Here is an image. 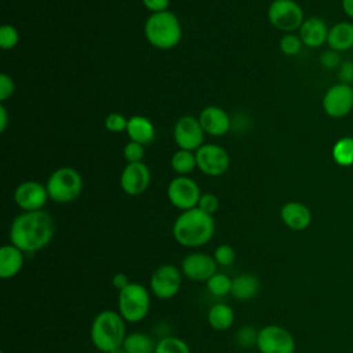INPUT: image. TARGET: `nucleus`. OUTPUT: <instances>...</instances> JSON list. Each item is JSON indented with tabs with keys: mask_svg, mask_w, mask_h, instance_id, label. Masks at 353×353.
I'll list each match as a JSON object with an SVG mask.
<instances>
[{
	"mask_svg": "<svg viewBox=\"0 0 353 353\" xmlns=\"http://www.w3.org/2000/svg\"><path fill=\"white\" fill-rule=\"evenodd\" d=\"M55 233L52 216L44 211H23L10 226V241L23 252H36L50 244Z\"/></svg>",
	"mask_w": 353,
	"mask_h": 353,
	"instance_id": "f257e3e1",
	"label": "nucleus"
},
{
	"mask_svg": "<svg viewBox=\"0 0 353 353\" xmlns=\"http://www.w3.org/2000/svg\"><path fill=\"white\" fill-rule=\"evenodd\" d=\"M215 222L211 214L204 212L199 207L182 211L172 225V236L175 241L188 248L205 245L214 236Z\"/></svg>",
	"mask_w": 353,
	"mask_h": 353,
	"instance_id": "f03ea898",
	"label": "nucleus"
},
{
	"mask_svg": "<svg viewBox=\"0 0 353 353\" xmlns=\"http://www.w3.org/2000/svg\"><path fill=\"white\" fill-rule=\"evenodd\" d=\"M125 336V320L119 312L102 310L94 317L90 328V338L98 350L109 353L110 350L123 346Z\"/></svg>",
	"mask_w": 353,
	"mask_h": 353,
	"instance_id": "7ed1b4c3",
	"label": "nucleus"
},
{
	"mask_svg": "<svg viewBox=\"0 0 353 353\" xmlns=\"http://www.w3.org/2000/svg\"><path fill=\"white\" fill-rule=\"evenodd\" d=\"M145 36L153 47L170 50L175 47L182 37L181 23L176 15L168 10L154 12L145 22Z\"/></svg>",
	"mask_w": 353,
	"mask_h": 353,
	"instance_id": "20e7f679",
	"label": "nucleus"
},
{
	"mask_svg": "<svg viewBox=\"0 0 353 353\" xmlns=\"http://www.w3.org/2000/svg\"><path fill=\"white\" fill-rule=\"evenodd\" d=\"M117 312L127 323L142 321L150 309V294L139 283H130L119 291Z\"/></svg>",
	"mask_w": 353,
	"mask_h": 353,
	"instance_id": "39448f33",
	"label": "nucleus"
},
{
	"mask_svg": "<svg viewBox=\"0 0 353 353\" xmlns=\"http://www.w3.org/2000/svg\"><path fill=\"white\" fill-rule=\"evenodd\" d=\"M48 197L55 203H70L79 197L83 189V179L77 170L61 167L55 170L46 183Z\"/></svg>",
	"mask_w": 353,
	"mask_h": 353,
	"instance_id": "423d86ee",
	"label": "nucleus"
},
{
	"mask_svg": "<svg viewBox=\"0 0 353 353\" xmlns=\"http://www.w3.org/2000/svg\"><path fill=\"white\" fill-rule=\"evenodd\" d=\"M269 22L279 30L294 33L303 23V11L295 0H273L268 8Z\"/></svg>",
	"mask_w": 353,
	"mask_h": 353,
	"instance_id": "0eeeda50",
	"label": "nucleus"
},
{
	"mask_svg": "<svg viewBox=\"0 0 353 353\" xmlns=\"http://www.w3.org/2000/svg\"><path fill=\"white\" fill-rule=\"evenodd\" d=\"M295 346L292 334L281 325L269 324L258 330L255 347L259 353H294Z\"/></svg>",
	"mask_w": 353,
	"mask_h": 353,
	"instance_id": "6e6552de",
	"label": "nucleus"
},
{
	"mask_svg": "<svg viewBox=\"0 0 353 353\" xmlns=\"http://www.w3.org/2000/svg\"><path fill=\"white\" fill-rule=\"evenodd\" d=\"M182 276L176 266L171 263L160 265L150 276L149 287L152 294L159 299L174 298L181 288Z\"/></svg>",
	"mask_w": 353,
	"mask_h": 353,
	"instance_id": "1a4fd4ad",
	"label": "nucleus"
},
{
	"mask_svg": "<svg viewBox=\"0 0 353 353\" xmlns=\"http://www.w3.org/2000/svg\"><path fill=\"white\" fill-rule=\"evenodd\" d=\"M167 196L174 207L186 211L197 207L201 193L199 185L192 178L179 175L168 183Z\"/></svg>",
	"mask_w": 353,
	"mask_h": 353,
	"instance_id": "9d476101",
	"label": "nucleus"
},
{
	"mask_svg": "<svg viewBox=\"0 0 353 353\" xmlns=\"http://www.w3.org/2000/svg\"><path fill=\"white\" fill-rule=\"evenodd\" d=\"M196 163L199 170L210 176H219L229 168L230 159L228 152L215 143L201 145L196 150Z\"/></svg>",
	"mask_w": 353,
	"mask_h": 353,
	"instance_id": "9b49d317",
	"label": "nucleus"
},
{
	"mask_svg": "<svg viewBox=\"0 0 353 353\" xmlns=\"http://www.w3.org/2000/svg\"><path fill=\"white\" fill-rule=\"evenodd\" d=\"M323 109L334 119L347 116L353 109V87L345 83L330 87L323 97Z\"/></svg>",
	"mask_w": 353,
	"mask_h": 353,
	"instance_id": "f8f14e48",
	"label": "nucleus"
},
{
	"mask_svg": "<svg viewBox=\"0 0 353 353\" xmlns=\"http://www.w3.org/2000/svg\"><path fill=\"white\" fill-rule=\"evenodd\" d=\"M174 139L181 149L197 150L204 141V130L194 116H182L174 125Z\"/></svg>",
	"mask_w": 353,
	"mask_h": 353,
	"instance_id": "ddd939ff",
	"label": "nucleus"
},
{
	"mask_svg": "<svg viewBox=\"0 0 353 353\" xmlns=\"http://www.w3.org/2000/svg\"><path fill=\"white\" fill-rule=\"evenodd\" d=\"M48 199L47 188L37 181H25L14 192V200L23 211L43 210Z\"/></svg>",
	"mask_w": 353,
	"mask_h": 353,
	"instance_id": "4468645a",
	"label": "nucleus"
},
{
	"mask_svg": "<svg viewBox=\"0 0 353 353\" xmlns=\"http://www.w3.org/2000/svg\"><path fill=\"white\" fill-rule=\"evenodd\" d=\"M218 263L214 256L205 252H192L186 255L181 262V270L183 276L194 281H207L216 273Z\"/></svg>",
	"mask_w": 353,
	"mask_h": 353,
	"instance_id": "2eb2a0df",
	"label": "nucleus"
},
{
	"mask_svg": "<svg viewBox=\"0 0 353 353\" xmlns=\"http://www.w3.org/2000/svg\"><path fill=\"white\" fill-rule=\"evenodd\" d=\"M150 183V171L142 161L128 163L120 176V186L128 196L142 194Z\"/></svg>",
	"mask_w": 353,
	"mask_h": 353,
	"instance_id": "dca6fc26",
	"label": "nucleus"
},
{
	"mask_svg": "<svg viewBox=\"0 0 353 353\" xmlns=\"http://www.w3.org/2000/svg\"><path fill=\"white\" fill-rule=\"evenodd\" d=\"M280 218L283 223L291 230H305L312 223L310 210L299 201H288L280 210Z\"/></svg>",
	"mask_w": 353,
	"mask_h": 353,
	"instance_id": "f3484780",
	"label": "nucleus"
},
{
	"mask_svg": "<svg viewBox=\"0 0 353 353\" xmlns=\"http://www.w3.org/2000/svg\"><path fill=\"white\" fill-rule=\"evenodd\" d=\"M199 121H200L204 132L214 135V137L223 135L230 128L229 114L218 106L204 108L199 116Z\"/></svg>",
	"mask_w": 353,
	"mask_h": 353,
	"instance_id": "a211bd4d",
	"label": "nucleus"
},
{
	"mask_svg": "<svg viewBox=\"0 0 353 353\" xmlns=\"http://www.w3.org/2000/svg\"><path fill=\"white\" fill-rule=\"evenodd\" d=\"M328 30L330 28L327 23L319 18V17H310L303 21V23L299 28V37L302 43L307 47L316 48L327 43L328 39Z\"/></svg>",
	"mask_w": 353,
	"mask_h": 353,
	"instance_id": "6ab92c4d",
	"label": "nucleus"
},
{
	"mask_svg": "<svg viewBox=\"0 0 353 353\" xmlns=\"http://www.w3.org/2000/svg\"><path fill=\"white\" fill-rule=\"evenodd\" d=\"M23 251L14 244H4L0 248V277L3 280L15 277L23 268Z\"/></svg>",
	"mask_w": 353,
	"mask_h": 353,
	"instance_id": "aec40b11",
	"label": "nucleus"
},
{
	"mask_svg": "<svg viewBox=\"0 0 353 353\" xmlns=\"http://www.w3.org/2000/svg\"><path fill=\"white\" fill-rule=\"evenodd\" d=\"M327 44L336 52L350 50L353 47V23L342 21L332 25L328 30Z\"/></svg>",
	"mask_w": 353,
	"mask_h": 353,
	"instance_id": "412c9836",
	"label": "nucleus"
},
{
	"mask_svg": "<svg viewBox=\"0 0 353 353\" xmlns=\"http://www.w3.org/2000/svg\"><path fill=\"white\" fill-rule=\"evenodd\" d=\"M259 292V279L251 273H241L232 279L230 294L237 301H251Z\"/></svg>",
	"mask_w": 353,
	"mask_h": 353,
	"instance_id": "4be33fe9",
	"label": "nucleus"
},
{
	"mask_svg": "<svg viewBox=\"0 0 353 353\" xmlns=\"http://www.w3.org/2000/svg\"><path fill=\"white\" fill-rule=\"evenodd\" d=\"M127 134L130 141L138 142L141 145H148L154 139V125L145 116H132L127 123Z\"/></svg>",
	"mask_w": 353,
	"mask_h": 353,
	"instance_id": "5701e85b",
	"label": "nucleus"
},
{
	"mask_svg": "<svg viewBox=\"0 0 353 353\" xmlns=\"http://www.w3.org/2000/svg\"><path fill=\"white\" fill-rule=\"evenodd\" d=\"M207 320L214 330L225 331L232 327L234 321V312L228 303L218 302L210 307L207 313Z\"/></svg>",
	"mask_w": 353,
	"mask_h": 353,
	"instance_id": "b1692460",
	"label": "nucleus"
},
{
	"mask_svg": "<svg viewBox=\"0 0 353 353\" xmlns=\"http://www.w3.org/2000/svg\"><path fill=\"white\" fill-rule=\"evenodd\" d=\"M123 347L127 353H154L156 342L145 332H132L125 336Z\"/></svg>",
	"mask_w": 353,
	"mask_h": 353,
	"instance_id": "393cba45",
	"label": "nucleus"
},
{
	"mask_svg": "<svg viewBox=\"0 0 353 353\" xmlns=\"http://www.w3.org/2000/svg\"><path fill=\"white\" fill-rule=\"evenodd\" d=\"M334 161L341 167L353 165V138L342 137L339 138L331 150Z\"/></svg>",
	"mask_w": 353,
	"mask_h": 353,
	"instance_id": "a878e982",
	"label": "nucleus"
},
{
	"mask_svg": "<svg viewBox=\"0 0 353 353\" xmlns=\"http://www.w3.org/2000/svg\"><path fill=\"white\" fill-rule=\"evenodd\" d=\"M171 167L176 174L188 175L194 170V167H197L196 154L190 150L179 149L171 157Z\"/></svg>",
	"mask_w": 353,
	"mask_h": 353,
	"instance_id": "bb28decb",
	"label": "nucleus"
},
{
	"mask_svg": "<svg viewBox=\"0 0 353 353\" xmlns=\"http://www.w3.org/2000/svg\"><path fill=\"white\" fill-rule=\"evenodd\" d=\"M154 353H190V347L183 339L167 335L156 342Z\"/></svg>",
	"mask_w": 353,
	"mask_h": 353,
	"instance_id": "cd10ccee",
	"label": "nucleus"
},
{
	"mask_svg": "<svg viewBox=\"0 0 353 353\" xmlns=\"http://www.w3.org/2000/svg\"><path fill=\"white\" fill-rule=\"evenodd\" d=\"M207 291L214 296H225L230 294L232 279L225 273H215L205 281Z\"/></svg>",
	"mask_w": 353,
	"mask_h": 353,
	"instance_id": "c85d7f7f",
	"label": "nucleus"
},
{
	"mask_svg": "<svg viewBox=\"0 0 353 353\" xmlns=\"http://www.w3.org/2000/svg\"><path fill=\"white\" fill-rule=\"evenodd\" d=\"M256 336H258V330H255L251 325H244L239 328L236 334V343L240 347H252L256 346Z\"/></svg>",
	"mask_w": 353,
	"mask_h": 353,
	"instance_id": "c756f323",
	"label": "nucleus"
},
{
	"mask_svg": "<svg viewBox=\"0 0 353 353\" xmlns=\"http://www.w3.org/2000/svg\"><path fill=\"white\" fill-rule=\"evenodd\" d=\"M302 40L294 33H285L280 40V50L285 55H296L302 48Z\"/></svg>",
	"mask_w": 353,
	"mask_h": 353,
	"instance_id": "7c9ffc66",
	"label": "nucleus"
},
{
	"mask_svg": "<svg viewBox=\"0 0 353 353\" xmlns=\"http://www.w3.org/2000/svg\"><path fill=\"white\" fill-rule=\"evenodd\" d=\"M18 40H19L18 30L12 25L6 23L0 28V47L3 50L14 48L18 44Z\"/></svg>",
	"mask_w": 353,
	"mask_h": 353,
	"instance_id": "2f4dec72",
	"label": "nucleus"
},
{
	"mask_svg": "<svg viewBox=\"0 0 353 353\" xmlns=\"http://www.w3.org/2000/svg\"><path fill=\"white\" fill-rule=\"evenodd\" d=\"M212 256L219 266H229L236 259V251L229 244H221L215 248Z\"/></svg>",
	"mask_w": 353,
	"mask_h": 353,
	"instance_id": "473e14b6",
	"label": "nucleus"
},
{
	"mask_svg": "<svg viewBox=\"0 0 353 353\" xmlns=\"http://www.w3.org/2000/svg\"><path fill=\"white\" fill-rule=\"evenodd\" d=\"M128 120L121 113H110L105 119V127L110 132H121L127 130Z\"/></svg>",
	"mask_w": 353,
	"mask_h": 353,
	"instance_id": "72a5a7b5",
	"label": "nucleus"
},
{
	"mask_svg": "<svg viewBox=\"0 0 353 353\" xmlns=\"http://www.w3.org/2000/svg\"><path fill=\"white\" fill-rule=\"evenodd\" d=\"M123 154L125 157V160L128 163H138L142 160L143 154H145V150H143V145L138 143V142H134V141H130L125 146H124V150H123Z\"/></svg>",
	"mask_w": 353,
	"mask_h": 353,
	"instance_id": "f704fd0d",
	"label": "nucleus"
},
{
	"mask_svg": "<svg viewBox=\"0 0 353 353\" xmlns=\"http://www.w3.org/2000/svg\"><path fill=\"white\" fill-rule=\"evenodd\" d=\"M197 207H199L200 210H203L204 212L212 215V214L218 210V207H219V200H218V197H216L215 194H212V193H201Z\"/></svg>",
	"mask_w": 353,
	"mask_h": 353,
	"instance_id": "c9c22d12",
	"label": "nucleus"
},
{
	"mask_svg": "<svg viewBox=\"0 0 353 353\" xmlns=\"http://www.w3.org/2000/svg\"><path fill=\"white\" fill-rule=\"evenodd\" d=\"M14 90H15L14 80L7 73H1L0 74V101L4 102L6 99L11 98V95L14 94Z\"/></svg>",
	"mask_w": 353,
	"mask_h": 353,
	"instance_id": "e433bc0d",
	"label": "nucleus"
},
{
	"mask_svg": "<svg viewBox=\"0 0 353 353\" xmlns=\"http://www.w3.org/2000/svg\"><path fill=\"white\" fill-rule=\"evenodd\" d=\"M320 61H321V65H323L324 68L332 69V68H335V66L339 63V55H338L336 51L330 50V51H325V52L321 54Z\"/></svg>",
	"mask_w": 353,
	"mask_h": 353,
	"instance_id": "4c0bfd02",
	"label": "nucleus"
},
{
	"mask_svg": "<svg viewBox=\"0 0 353 353\" xmlns=\"http://www.w3.org/2000/svg\"><path fill=\"white\" fill-rule=\"evenodd\" d=\"M341 83L350 84L353 83V62H343L339 68Z\"/></svg>",
	"mask_w": 353,
	"mask_h": 353,
	"instance_id": "58836bf2",
	"label": "nucleus"
},
{
	"mask_svg": "<svg viewBox=\"0 0 353 353\" xmlns=\"http://www.w3.org/2000/svg\"><path fill=\"white\" fill-rule=\"evenodd\" d=\"M143 6L152 11L153 14L154 12H161V11H167V7H168V3L170 0H142Z\"/></svg>",
	"mask_w": 353,
	"mask_h": 353,
	"instance_id": "ea45409f",
	"label": "nucleus"
},
{
	"mask_svg": "<svg viewBox=\"0 0 353 353\" xmlns=\"http://www.w3.org/2000/svg\"><path fill=\"white\" fill-rule=\"evenodd\" d=\"M131 281L128 280V277H127V274L125 273H116L113 277H112V285L117 290V291H120V290H123L124 287H127L128 284H130Z\"/></svg>",
	"mask_w": 353,
	"mask_h": 353,
	"instance_id": "a19ab883",
	"label": "nucleus"
},
{
	"mask_svg": "<svg viewBox=\"0 0 353 353\" xmlns=\"http://www.w3.org/2000/svg\"><path fill=\"white\" fill-rule=\"evenodd\" d=\"M7 121H8V114L4 108V105L0 106V131L4 132L7 128Z\"/></svg>",
	"mask_w": 353,
	"mask_h": 353,
	"instance_id": "79ce46f5",
	"label": "nucleus"
},
{
	"mask_svg": "<svg viewBox=\"0 0 353 353\" xmlns=\"http://www.w3.org/2000/svg\"><path fill=\"white\" fill-rule=\"evenodd\" d=\"M342 10L349 18L353 19V0H342Z\"/></svg>",
	"mask_w": 353,
	"mask_h": 353,
	"instance_id": "37998d69",
	"label": "nucleus"
},
{
	"mask_svg": "<svg viewBox=\"0 0 353 353\" xmlns=\"http://www.w3.org/2000/svg\"><path fill=\"white\" fill-rule=\"evenodd\" d=\"M109 353H127V352H125V349H124L123 346H119V347H116V349L110 350Z\"/></svg>",
	"mask_w": 353,
	"mask_h": 353,
	"instance_id": "c03bdc74",
	"label": "nucleus"
}]
</instances>
